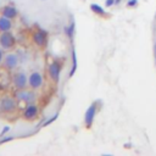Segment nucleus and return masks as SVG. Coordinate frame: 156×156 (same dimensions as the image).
<instances>
[{
	"label": "nucleus",
	"mask_w": 156,
	"mask_h": 156,
	"mask_svg": "<svg viewBox=\"0 0 156 156\" xmlns=\"http://www.w3.org/2000/svg\"><path fill=\"white\" fill-rule=\"evenodd\" d=\"M1 13H2V16L7 17V18L13 20V18L17 17L18 11H17V9H16L15 6H12V5H5V6L2 7V10H1Z\"/></svg>",
	"instance_id": "nucleus-11"
},
{
	"label": "nucleus",
	"mask_w": 156,
	"mask_h": 156,
	"mask_svg": "<svg viewBox=\"0 0 156 156\" xmlns=\"http://www.w3.org/2000/svg\"><path fill=\"white\" fill-rule=\"evenodd\" d=\"M16 45V38L15 35L9 32H1L0 34V46L5 50H10Z\"/></svg>",
	"instance_id": "nucleus-3"
},
{
	"label": "nucleus",
	"mask_w": 156,
	"mask_h": 156,
	"mask_svg": "<svg viewBox=\"0 0 156 156\" xmlns=\"http://www.w3.org/2000/svg\"><path fill=\"white\" fill-rule=\"evenodd\" d=\"M32 40L33 43L39 46V48H45L48 44V33L44 29H37L32 34Z\"/></svg>",
	"instance_id": "nucleus-6"
},
{
	"label": "nucleus",
	"mask_w": 156,
	"mask_h": 156,
	"mask_svg": "<svg viewBox=\"0 0 156 156\" xmlns=\"http://www.w3.org/2000/svg\"><path fill=\"white\" fill-rule=\"evenodd\" d=\"M155 57H156V44H155Z\"/></svg>",
	"instance_id": "nucleus-22"
},
{
	"label": "nucleus",
	"mask_w": 156,
	"mask_h": 156,
	"mask_svg": "<svg viewBox=\"0 0 156 156\" xmlns=\"http://www.w3.org/2000/svg\"><path fill=\"white\" fill-rule=\"evenodd\" d=\"M4 61V51H2V48H0V65Z\"/></svg>",
	"instance_id": "nucleus-21"
},
{
	"label": "nucleus",
	"mask_w": 156,
	"mask_h": 156,
	"mask_svg": "<svg viewBox=\"0 0 156 156\" xmlns=\"http://www.w3.org/2000/svg\"><path fill=\"white\" fill-rule=\"evenodd\" d=\"M17 108V100L13 96H4L0 99V112L1 113H12Z\"/></svg>",
	"instance_id": "nucleus-2"
},
{
	"label": "nucleus",
	"mask_w": 156,
	"mask_h": 156,
	"mask_svg": "<svg viewBox=\"0 0 156 156\" xmlns=\"http://www.w3.org/2000/svg\"><path fill=\"white\" fill-rule=\"evenodd\" d=\"M12 139H13V136H9V138H1L0 144H4V143H7V141H11Z\"/></svg>",
	"instance_id": "nucleus-18"
},
{
	"label": "nucleus",
	"mask_w": 156,
	"mask_h": 156,
	"mask_svg": "<svg viewBox=\"0 0 156 156\" xmlns=\"http://www.w3.org/2000/svg\"><path fill=\"white\" fill-rule=\"evenodd\" d=\"M57 116H58V115H57V113H56V115H54V116H52V117H51V118H50V119H49V121H46V122H45V123H44V126H48V124H50V123H51V122H54V121H55V119H56V118H57Z\"/></svg>",
	"instance_id": "nucleus-16"
},
{
	"label": "nucleus",
	"mask_w": 156,
	"mask_h": 156,
	"mask_svg": "<svg viewBox=\"0 0 156 156\" xmlns=\"http://www.w3.org/2000/svg\"><path fill=\"white\" fill-rule=\"evenodd\" d=\"M67 34H68V37L69 38H72V34H73V32H74V22H72L71 24H69V27L67 28Z\"/></svg>",
	"instance_id": "nucleus-15"
},
{
	"label": "nucleus",
	"mask_w": 156,
	"mask_h": 156,
	"mask_svg": "<svg viewBox=\"0 0 156 156\" xmlns=\"http://www.w3.org/2000/svg\"><path fill=\"white\" fill-rule=\"evenodd\" d=\"M71 56H72V67H71V71H69V77H72L76 71H77V54H76V49L74 46H72V50H71Z\"/></svg>",
	"instance_id": "nucleus-13"
},
{
	"label": "nucleus",
	"mask_w": 156,
	"mask_h": 156,
	"mask_svg": "<svg viewBox=\"0 0 156 156\" xmlns=\"http://www.w3.org/2000/svg\"><path fill=\"white\" fill-rule=\"evenodd\" d=\"M22 116H23V118L26 121H34L39 116V107L34 102L27 104L24 110H23V115Z\"/></svg>",
	"instance_id": "nucleus-7"
},
{
	"label": "nucleus",
	"mask_w": 156,
	"mask_h": 156,
	"mask_svg": "<svg viewBox=\"0 0 156 156\" xmlns=\"http://www.w3.org/2000/svg\"><path fill=\"white\" fill-rule=\"evenodd\" d=\"M18 62H20L18 55L15 54V52H10V54H7V55L4 56L2 65H4V67H5L7 71H13V69L18 66Z\"/></svg>",
	"instance_id": "nucleus-8"
},
{
	"label": "nucleus",
	"mask_w": 156,
	"mask_h": 156,
	"mask_svg": "<svg viewBox=\"0 0 156 156\" xmlns=\"http://www.w3.org/2000/svg\"><path fill=\"white\" fill-rule=\"evenodd\" d=\"M43 82H44L43 74H41L40 72H38V71H34V72H32V73L28 76V85H29L32 89H34V90L39 89V88L43 85Z\"/></svg>",
	"instance_id": "nucleus-9"
},
{
	"label": "nucleus",
	"mask_w": 156,
	"mask_h": 156,
	"mask_svg": "<svg viewBox=\"0 0 156 156\" xmlns=\"http://www.w3.org/2000/svg\"><path fill=\"white\" fill-rule=\"evenodd\" d=\"M96 102H93L85 111V115H84V123H85V127L87 128H90L93 122H94V118H95V115H96Z\"/></svg>",
	"instance_id": "nucleus-10"
},
{
	"label": "nucleus",
	"mask_w": 156,
	"mask_h": 156,
	"mask_svg": "<svg viewBox=\"0 0 156 156\" xmlns=\"http://www.w3.org/2000/svg\"><path fill=\"white\" fill-rule=\"evenodd\" d=\"M12 28V21L5 16H0V32H9Z\"/></svg>",
	"instance_id": "nucleus-12"
},
{
	"label": "nucleus",
	"mask_w": 156,
	"mask_h": 156,
	"mask_svg": "<svg viewBox=\"0 0 156 156\" xmlns=\"http://www.w3.org/2000/svg\"><path fill=\"white\" fill-rule=\"evenodd\" d=\"M12 84L15 89H24L28 85V77L24 72L18 71L12 76Z\"/></svg>",
	"instance_id": "nucleus-4"
},
{
	"label": "nucleus",
	"mask_w": 156,
	"mask_h": 156,
	"mask_svg": "<svg viewBox=\"0 0 156 156\" xmlns=\"http://www.w3.org/2000/svg\"><path fill=\"white\" fill-rule=\"evenodd\" d=\"M15 98L17 101L20 102H24L26 105L27 104H32V102H35L37 100V94L34 93V89L33 90H28V89H16L15 91Z\"/></svg>",
	"instance_id": "nucleus-1"
},
{
	"label": "nucleus",
	"mask_w": 156,
	"mask_h": 156,
	"mask_svg": "<svg viewBox=\"0 0 156 156\" xmlns=\"http://www.w3.org/2000/svg\"><path fill=\"white\" fill-rule=\"evenodd\" d=\"M61 69H62V65L61 62H58L57 60L52 61L48 68L49 72V77L54 83H58L60 80V74H61Z\"/></svg>",
	"instance_id": "nucleus-5"
},
{
	"label": "nucleus",
	"mask_w": 156,
	"mask_h": 156,
	"mask_svg": "<svg viewBox=\"0 0 156 156\" xmlns=\"http://www.w3.org/2000/svg\"><path fill=\"white\" fill-rule=\"evenodd\" d=\"M113 4H115V0H106V1H105L106 7H110V6H112Z\"/></svg>",
	"instance_id": "nucleus-19"
},
{
	"label": "nucleus",
	"mask_w": 156,
	"mask_h": 156,
	"mask_svg": "<svg viewBox=\"0 0 156 156\" xmlns=\"http://www.w3.org/2000/svg\"><path fill=\"white\" fill-rule=\"evenodd\" d=\"M136 5V0H129L127 2V6H135Z\"/></svg>",
	"instance_id": "nucleus-20"
},
{
	"label": "nucleus",
	"mask_w": 156,
	"mask_h": 156,
	"mask_svg": "<svg viewBox=\"0 0 156 156\" xmlns=\"http://www.w3.org/2000/svg\"><path fill=\"white\" fill-rule=\"evenodd\" d=\"M90 10H91L93 12L100 15V16H105V13H106L105 10H104L100 5H98V4H91V5H90Z\"/></svg>",
	"instance_id": "nucleus-14"
},
{
	"label": "nucleus",
	"mask_w": 156,
	"mask_h": 156,
	"mask_svg": "<svg viewBox=\"0 0 156 156\" xmlns=\"http://www.w3.org/2000/svg\"><path fill=\"white\" fill-rule=\"evenodd\" d=\"M9 130H10V127H9V126H6V127H4V128H2V130L0 132V138H1V136H2V135H4L5 133H7Z\"/></svg>",
	"instance_id": "nucleus-17"
}]
</instances>
